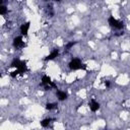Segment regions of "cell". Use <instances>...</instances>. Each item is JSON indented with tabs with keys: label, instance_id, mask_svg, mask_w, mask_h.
<instances>
[{
	"label": "cell",
	"instance_id": "1",
	"mask_svg": "<svg viewBox=\"0 0 130 130\" xmlns=\"http://www.w3.org/2000/svg\"><path fill=\"white\" fill-rule=\"evenodd\" d=\"M108 22H109V24H110L112 27H114V28H116V29H122L123 26H124V24H123L122 21L116 19V18L113 17V16H110V17H109Z\"/></svg>",
	"mask_w": 130,
	"mask_h": 130
},
{
	"label": "cell",
	"instance_id": "2",
	"mask_svg": "<svg viewBox=\"0 0 130 130\" xmlns=\"http://www.w3.org/2000/svg\"><path fill=\"white\" fill-rule=\"evenodd\" d=\"M69 67H70L72 70H77V69H81V68H84V66H83V64L81 63V61H80L79 59H77V58L73 59V60L70 62V64H69Z\"/></svg>",
	"mask_w": 130,
	"mask_h": 130
},
{
	"label": "cell",
	"instance_id": "3",
	"mask_svg": "<svg viewBox=\"0 0 130 130\" xmlns=\"http://www.w3.org/2000/svg\"><path fill=\"white\" fill-rule=\"evenodd\" d=\"M42 82H43V84L46 85V86H49V87H55V83H53V81L51 80V78H50L49 76H47V75L43 76V78H42Z\"/></svg>",
	"mask_w": 130,
	"mask_h": 130
},
{
	"label": "cell",
	"instance_id": "4",
	"mask_svg": "<svg viewBox=\"0 0 130 130\" xmlns=\"http://www.w3.org/2000/svg\"><path fill=\"white\" fill-rule=\"evenodd\" d=\"M13 46L16 48H22L24 46V42L22 41V37H16L13 41Z\"/></svg>",
	"mask_w": 130,
	"mask_h": 130
},
{
	"label": "cell",
	"instance_id": "5",
	"mask_svg": "<svg viewBox=\"0 0 130 130\" xmlns=\"http://www.w3.org/2000/svg\"><path fill=\"white\" fill-rule=\"evenodd\" d=\"M28 29H29V22H25V23L21 24V26H20V32L22 35L26 36L27 32H28Z\"/></svg>",
	"mask_w": 130,
	"mask_h": 130
},
{
	"label": "cell",
	"instance_id": "6",
	"mask_svg": "<svg viewBox=\"0 0 130 130\" xmlns=\"http://www.w3.org/2000/svg\"><path fill=\"white\" fill-rule=\"evenodd\" d=\"M89 109L92 112H96L100 109V104L98 102H95V101H91L90 104H89Z\"/></svg>",
	"mask_w": 130,
	"mask_h": 130
},
{
	"label": "cell",
	"instance_id": "7",
	"mask_svg": "<svg viewBox=\"0 0 130 130\" xmlns=\"http://www.w3.org/2000/svg\"><path fill=\"white\" fill-rule=\"evenodd\" d=\"M57 96H58V100L59 101H64L67 99V94L65 91H62V90H58L57 91Z\"/></svg>",
	"mask_w": 130,
	"mask_h": 130
},
{
	"label": "cell",
	"instance_id": "8",
	"mask_svg": "<svg viewBox=\"0 0 130 130\" xmlns=\"http://www.w3.org/2000/svg\"><path fill=\"white\" fill-rule=\"evenodd\" d=\"M58 50H54V51H52L48 56H47V58H46V60H52V59H54L55 57H57L58 56Z\"/></svg>",
	"mask_w": 130,
	"mask_h": 130
},
{
	"label": "cell",
	"instance_id": "9",
	"mask_svg": "<svg viewBox=\"0 0 130 130\" xmlns=\"http://www.w3.org/2000/svg\"><path fill=\"white\" fill-rule=\"evenodd\" d=\"M50 119H44L43 121H41V125L43 126V127H48L49 126V124H50Z\"/></svg>",
	"mask_w": 130,
	"mask_h": 130
},
{
	"label": "cell",
	"instance_id": "10",
	"mask_svg": "<svg viewBox=\"0 0 130 130\" xmlns=\"http://www.w3.org/2000/svg\"><path fill=\"white\" fill-rule=\"evenodd\" d=\"M56 107H57L56 104H54V103H50V104H47L46 109H48V110H53V109H56Z\"/></svg>",
	"mask_w": 130,
	"mask_h": 130
},
{
	"label": "cell",
	"instance_id": "11",
	"mask_svg": "<svg viewBox=\"0 0 130 130\" xmlns=\"http://www.w3.org/2000/svg\"><path fill=\"white\" fill-rule=\"evenodd\" d=\"M6 11H7V9H6L5 6H0V14H1V15H3Z\"/></svg>",
	"mask_w": 130,
	"mask_h": 130
},
{
	"label": "cell",
	"instance_id": "12",
	"mask_svg": "<svg viewBox=\"0 0 130 130\" xmlns=\"http://www.w3.org/2000/svg\"><path fill=\"white\" fill-rule=\"evenodd\" d=\"M74 44H75L74 42H71V43H69V44H67V46H66V48H67V49H69V48H71V47H72V46H73Z\"/></svg>",
	"mask_w": 130,
	"mask_h": 130
}]
</instances>
